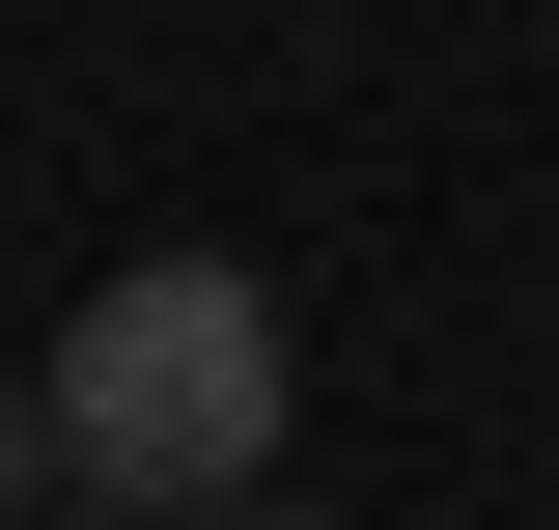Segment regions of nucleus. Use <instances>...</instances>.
Masks as SVG:
<instances>
[{
  "label": "nucleus",
  "instance_id": "nucleus-4",
  "mask_svg": "<svg viewBox=\"0 0 559 530\" xmlns=\"http://www.w3.org/2000/svg\"><path fill=\"white\" fill-rule=\"evenodd\" d=\"M28 530H112V503H28Z\"/></svg>",
  "mask_w": 559,
  "mask_h": 530
},
{
  "label": "nucleus",
  "instance_id": "nucleus-1",
  "mask_svg": "<svg viewBox=\"0 0 559 530\" xmlns=\"http://www.w3.org/2000/svg\"><path fill=\"white\" fill-rule=\"evenodd\" d=\"M57 474L112 530H224V503H280V279H224V252H112L57 308Z\"/></svg>",
  "mask_w": 559,
  "mask_h": 530
},
{
  "label": "nucleus",
  "instance_id": "nucleus-2",
  "mask_svg": "<svg viewBox=\"0 0 559 530\" xmlns=\"http://www.w3.org/2000/svg\"><path fill=\"white\" fill-rule=\"evenodd\" d=\"M28 503H57V419H28V392H0V530H28Z\"/></svg>",
  "mask_w": 559,
  "mask_h": 530
},
{
  "label": "nucleus",
  "instance_id": "nucleus-3",
  "mask_svg": "<svg viewBox=\"0 0 559 530\" xmlns=\"http://www.w3.org/2000/svg\"><path fill=\"white\" fill-rule=\"evenodd\" d=\"M224 530H308V503H224Z\"/></svg>",
  "mask_w": 559,
  "mask_h": 530
}]
</instances>
